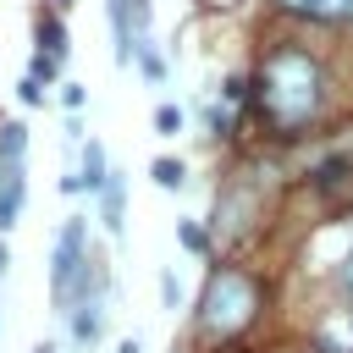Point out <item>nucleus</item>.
Returning a JSON list of instances; mask_svg holds the SVG:
<instances>
[{
    "label": "nucleus",
    "mask_w": 353,
    "mask_h": 353,
    "mask_svg": "<svg viewBox=\"0 0 353 353\" xmlns=\"http://www.w3.org/2000/svg\"><path fill=\"white\" fill-rule=\"evenodd\" d=\"M55 72H61V61H55V55H44V50H39V55H33V72H28V77H33V83H50V77H55Z\"/></svg>",
    "instance_id": "obj_13"
},
{
    "label": "nucleus",
    "mask_w": 353,
    "mask_h": 353,
    "mask_svg": "<svg viewBox=\"0 0 353 353\" xmlns=\"http://www.w3.org/2000/svg\"><path fill=\"white\" fill-rule=\"evenodd\" d=\"M160 292H165V303H171V309H176V303H182V281H176V276H171V270H165V276H160Z\"/></svg>",
    "instance_id": "obj_16"
},
{
    "label": "nucleus",
    "mask_w": 353,
    "mask_h": 353,
    "mask_svg": "<svg viewBox=\"0 0 353 353\" xmlns=\"http://www.w3.org/2000/svg\"><path fill=\"white\" fill-rule=\"evenodd\" d=\"M39 50H44V55H55V61L66 55V28H61L55 17H39Z\"/></svg>",
    "instance_id": "obj_10"
},
{
    "label": "nucleus",
    "mask_w": 353,
    "mask_h": 353,
    "mask_svg": "<svg viewBox=\"0 0 353 353\" xmlns=\"http://www.w3.org/2000/svg\"><path fill=\"white\" fill-rule=\"evenodd\" d=\"M138 66H143L149 83H165V61H160V50H154L149 39H138Z\"/></svg>",
    "instance_id": "obj_11"
},
{
    "label": "nucleus",
    "mask_w": 353,
    "mask_h": 353,
    "mask_svg": "<svg viewBox=\"0 0 353 353\" xmlns=\"http://www.w3.org/2000/svg\"><path fill=\"white\" fill-rule=\"evenodd\" d=\"M99 199H105V226L121 232V215H127V182H121V171H110V182L99 188Z\"/></svg>",
    "instance_id": "obj_6"
},
{
    "label": "nucleus",
    "mask_w": 353,
    "mask_h": 353,
    "mask_svg": "<svg viewBox=\"0 0 353 353\" xmlns=\"http://www.w3.org/2000/svg\"><path fill=\"white\" fill-rule=\"evenodd\" d=\"M55 6H72V0H55Z\"/></svg>",
    "instance_id": "obj_21"
},
{
    "label": "nucleus",
    "mask_w": 353,
    "mask_h": 353,
    "mask_svg": "<svg viewBox=\"0 0 353 353\" xmlns=\"http://www.w3.org/2000/svg\"><path fill=\"white\" fill-rule=\"evenodd\" d=\"M320 88H325L320 83V66L303 50H276L265 61V72H259V99H265V110H270L276 127L309 121L320 110Z\"/></svg>",
    "instance_id": "obj_1"
},
{
    "label": "nucleus",
    "mask_w": 353,
    "mask_h": 353,
    "mask_svg": "<svg viewBox=\"0 0 353 353\" xmlns=\"http://www.w3.org/2000/svg\"><path fill=\"white\" fill-rule=\"evenodd\" d=\"M254 309H259V287H254V276L221 265V270L210 276L204 298H199V325H204V336H237V331L254 320Z\"/></svg>",
    "instance_id": "obj_2"
},
{
    "label": "nucleus",
    "mask_w": 353,
    "mask_h": 353,
    "mask_svg": "<svg viewBox=\"0 0 353 353\" xmlns=\"http://www.w3.org/2000/svg\"><path fill=\"white\" fill-rule=\"evenodd\" d=\"M83 270H88V232H83V221L72 215V221L61 226V237H55V254H50V298H55V303H72Z\"/></svg>",
    "instance_id": "obj_3"
},
{
    "label": "nucleus",
    "mask_w": 353,
    "mask_h": 353,
    "mask_svg": "<svg viewBox=\"0 0 353 353\" xmlns=\"http://www.w3.org/2000/svg\"><path fill=\"white\" fill-rule=\"evenodd\" d=\"M22 149H28V127L0 121V165H22Z\"/></svg>",
    "instance_id": "obj_8"
},
{
    "label": "nucleus",
    "mask_w": 353,
    "mask_h": 353,
    "mask_svg": "<svg viewBox=\"0 0 353 353\" xmlns=\"http://www.w3.org/2000/svg\"><path fill=\"white\" fill-rule=\"evenodd\" d=\"M105 182H110V165H105V149H99V143L88 138V143H83V188H94V193H99Z\"/></svg>",
    "instance_id": "obj_7"
},
{
    "label": "nucleus",
    "mask_w": 353,
    "mask_h": 353,
    "mask_svg": "<svg viewBox=\"0 0 353 353\" xmlns=\"http://www.w3.org/2000/svg\"><path fill=\"white\" fill-rule=\"evenodd\" d=\"M281 6L309 22H353V0H281Z\"/></svg>",
    "instance_id": "obj_5"
},
{
    "label": "nucleus",
    "mask_w": 353,
    "mask_h": 353,
    "mask_svg": "<svg viewBox=\"0 0 353 353\" xmlns=\"http://www.w3.org/2000/svg\"><path fill=\"white\" fill-rule=\"evenodd\" d=\"M83 99H88L83 83H66V88H61V105H66V110H83Z\"/></svg>",
    "instance_id": "obj_15"
},
{
    "label": "nucleus",
    "mask_w": 353,
    "mask_h": 353,
    "mask_svg": "<svg viewBox=\"0 0 353 353\" xmlns=\"http://www.w3.org/2000/svg\"><path fill=\"white\" fill-rule=\"evenodd\" d=\"M6 265H11V254H6V243H0V276H6Z\"/></svg>",
    "instance_id": "obj_19"
},
{
    "label": "nucleus",
    "mask_w": 353,
    "mask_h": 353,
    "mask_svg": "<svg viewBox=\"0 0 353 353\" xmlns=\"http://www.w3.org/2000/svg\"><path fill=\"white\" fill-rule=\"evenodd\" d=\"M22 105H44V88L33 77H22Z\"/></svg>",
    "instance_id": "obj_17"
},
{
    "label": "nucleus",
    "mask_w": 353,
    "mask_h": 353,
    "mask_svg": "<svg viewBox=\"0 0 353 353\" xmlns=\"http://www.w3.org/2000/svg\"><path fill=\"white\" fill-rule=\"evenodd\" d=\"M22 199H28L22 165H0V232H11V226H17V215H22Z\"/></svg>",
    "instance_id": "obj_4"
},
{
    "label": "nucleus",
    "mask_w": 353,
    "mask_h": 353,
    "mask_svg": "<svg viewBox=\"0 0 353 353\" xmlns=\"http://www.w3.org/2000/svg\"><path fill=\"white\" fill-rule=\"evenodd\" d=\"M116 353H143V347H138V342H132V336H127V342H121V347H116Z\"/></svg>",
    "instance_id": "obj_18"
},
{
    "label": "nucleus",
    "mask_w": 353,
    "mask_h": 353,
    "mask_svg": "<svg viewBox=\"0 0 353 353\" xmlns=\"http://www.w3.org/2000/svg\"><path fill=\"white\" fill-rule=\"evenodd\" d=\"M215 6H232V0H215Z\"/></svg>",
    "instance_id": "obj_22"
},
{
    "label": "nucleus",
    "mask_w": 353,
    "mask_h": 353,
    "mask_svg": "<svg viewBox=\"0 0 353 353\" xmlns=\"http://www.w3.org/2000/svg\"><path fill=\"white\" fill-rule=\"evenodd\" d=\"M154 132H160V138H176V132H182V110H176V105H160V110H154Z\"/></svg>",
    "instance_id": "obj_12"
},
{
    "label": "nucleus",
    "mask_w": 353,
    "mask_h": 353,
    "mask_svg": "<svg viewBox=\"0 0 353 353\" xmlns=\"http://www.w3.org/2000/svg\"><path fill=\"white\" fill-rule=\"evenodd\" d=\"M149 176H154V182H160L165 193H176V188L188 182V165H182V160H171V154H160V160L149 165Z\"/></svg>",
    "instance_id": "obj_9"
},
{
    "label": "nucleus",
    "mask_w": 353,
    "mask_h": 353,
    "mask_svg": "<svg viewBox=\"0 0 353 353\" xmlns=\"http://www.w3.org/2000/svg\"><path fill=\"white\" fill-rule=\"evenodd\" d=\"M176 237H182V248H188V254H204V232H199L193 221H182V226H176Z\"/></svg>",
    "instance_id": "obj_14"
},
{
    "label": "nucleus",
    "mask_w": 353,
    "mask_h": 353,
    "mask_svg": "<svg viewBox=\"0 0 353 353\" xmlns=\"http://www.w3.org/2000/svg\"><path fill=\"white\" fill-rule=\"evenodd\" d=\"M347 287H353V259H347Z\"/></svg>",
    "instance_id": "obj_20"
}]
</instances>
